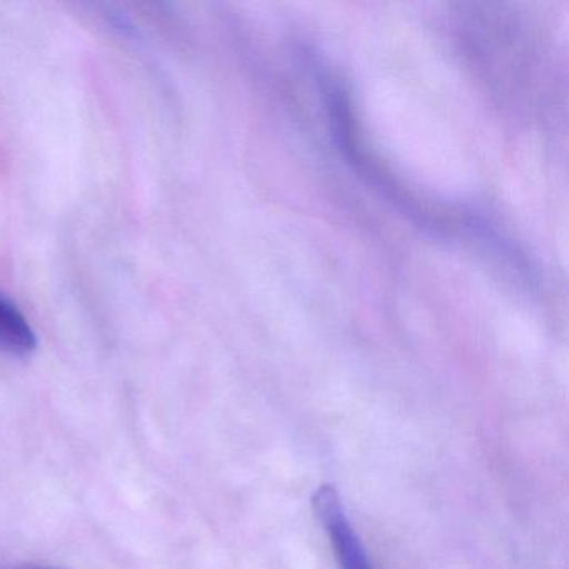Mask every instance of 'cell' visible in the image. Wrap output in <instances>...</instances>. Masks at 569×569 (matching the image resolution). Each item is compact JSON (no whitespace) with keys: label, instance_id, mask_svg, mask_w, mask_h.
I'll use <instances>...</instances> for the list:
<instances>
[{"label":"cell","instance_id":"6da1fadb","mask_svg":"<svg viewBox=\"0 0 569 569\" xmlns=\"http://www.w3.org/2000/svg\"><path fill=\"white\" fill-rule=\"evenodd\" d=\"M316 516L331 538L341 569H372L368 552L352 528L341 496L332 485H322L312 498Z\"/></svg>","mask_w":569,"mask_h":569},{"label":"cell","instance_id":"3957f363","mask_svg":"<svg viewBox=\"0 0 569 569\" xmlns=\"http://www.w3.org/2000/svg\"><path fill=\"white\" fill-rule=\"evenodd\" d=\"M0 569H58L49 566L32 565V562H16V565L0 566Z\"/></svg>","mask_w":569,"mask_h":569},{"label":"cell","instance_id":"7a4b0ae2","mask_svg":"<svg viewBox=\"0 0 569 569\" xmlns=\"http://www.w3.org/2000/svg\"><path fill=\"white\" fill-rule=\"evenodd\" d=\"M38 348V336L18 306L0 291V349L14 356H28Z\"/></svg>","mask_w":569,"mask_h":569}]
</instances>
